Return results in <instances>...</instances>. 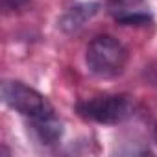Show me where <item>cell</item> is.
Returning <instances> with one entry per match:
<instances>
[{"label": "cell", "instance_id": "obj_1", "mask_svg": "<svg viewBox=\"0 0 157 157\" xmlns=\"http://www.w3.org/2000/svg\"><path fill=\"white\" fill-rule=\"evenodd\" d=\"M85 63L91 74L109 80L124 72L128 63V50L124 44L111 35L94 37L85 50Z\"/></svg>", "mask_w": 157, "mask_h": 157}, {"label": "cell", "instance_id": "obj_2", "mask_svg": "<svg viewBox=\"0 0 157 157\" xmlns=\"http://www.w3.org/2000/svg\"><path fill=\"white\" fill-rule=\"evenodd\" d=\"M80 117L98 124H124L135 115V102L128 94H104L83 100L76 105Z\"/></svg>", "mask_w": 157, "mask_h": 157}, {"label": "cell", "instance_id": "obj_3", "mask_svg": "<svg viewBox=\"0 0 157 157\" xmlns=\"http://www.w3.org/2000/svg\"><path fill=\"white\" fill-rule=\"evenodd\" d=\"M2 100L8 107H11L13 111L21 113L22 117H26L30 120L54 113V107L50 105V102L41 93L24 85L22 82H15V80L4 82L2 83Z\"/></svg>", "mask_w": 157, "mask_h": 157}, {"label": "cell", "instance_id": "obj_4", "mask_svg": "<svg viewBox=\"0 0 157 157\" xmlns=\"http://www.w3.org/2000/svg\"><path fill=\"white\" fill-rule=\"evenodd\" d=\"M98 4L94 2H83V4H76L72 8H68L57 21L59 28L65 33H76L80 32L96 13H98Z\"/></svg>", "mask_w": 157, "mask_h": 157}, {"label": "cell", "instance_id": "obj_5", "mask_svg": "<svg viewBox=\"0 0 157 157\" xmlns=\"http://www.w3.org/2000/svg\"><path fill=\"white\" fill-rule=\"evenodd\" d=\"M30 126H32L33 137L44 146H52V144L59 142V139L63 135V124L56 117V113H50V115H44L39 118H32Z\"/></svg>", "mask_w": 157, "mask_h": 157}, {"label": "cell", "instance_id": "obj_6", "mask_svg": "<svg viewBox=\"0 0 157 157\" xmlns=\"http://www.w3.org/2000/svg\"><path fill=\"white\" fill-rule=\"evenodd\" d=\"M117 21L120 24H126V26H144V24H150L151 19L150 15L146 13H140V11H129V13H124V15H118Z\"/></svg>", "mask_w": 157, "mask_h": 157}, {"label": "cell", "instance_id": "obj_7", "mask_svg": "<svg viewBox=\"0 0 157 157\" xmlns=\"http://www.w3.org/2000/svg\"><path fill=\"white\" fill-rule=\"evenodd\" d=\"M142 2V0H107V6L118 15H124V13H129V11H135V8Z\"/></svg>", "mask_w": 157, "mask_h": 157}, {"label": "cell", "instance_id": "obj_8", "mask_svg": "<svg viewBox=\"0 0 157 157\" xmlns=\"http://www.w3.org/2000/svg\"><path fill=\"white\" fill-rule=\"evenodd\" d=\"M153 137H155V142H157V124H155V129H153Z\"/></svg>", "mask_w": 157, "mask_h": 157}]
</instances>
